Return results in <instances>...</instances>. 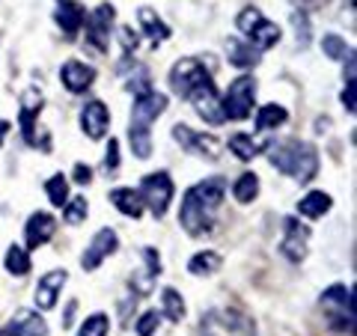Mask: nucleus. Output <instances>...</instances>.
<instances>
[{
    "mask_svg": "<svg viewBox=\"0 0 357 336\" xmlns=\"http://www.w3.org/2000/svg\"><path fill=\"white\" fill-rule=\"evenodd\" d=\"M54 21H57V27L66 33V36H75L86 21L84 6L77 3V0H57V6H54Z\"/></svg>",
    "mask_w": 357,
    "mask_h": 336,
    "instance_id": "aec40b11",
    "label": "nucleus"
},
{
    "mask_svg": "<svg viewBox=\"0 0 357 336\" xmlns=\"http://www.w3.org/2000/svg\"><path fill=\"white\" fill-rule=\"evenodd\" d=\"M75 182L77 185H89L93 182V170H89L86 164H75Z\"/></svg>",
    "mask_w": 357,
    "mask_h": 336,
    "instance_id": "ea45409f",
    "label": "nucleus"
},
{
    "mask_svg": "<svg viewBox=\"0 0 357 336\" xmlns=\"http://www.w3.org/2000/svg\"><path fill=\"white\" fill-rule=\"evenodd\" d=\"M229 149L236 152L241 161H253L256 155H259L265 146H259V140L250 137V134H236V137L229 140Z\"/></svg>",
    "mask_w": 357,
    "mask_h": 336,
    "instance_id": "7c9ffc66",
    "label": "nucleus"
},
{
    "mask_svg": "<svg viewBox=\"0 0 357 336\" xmlns=\"http://www.w3.org/2000/svg\"><path fill=\"white\" fill-rule=\"evenodd\" d=\"M227 57L232 66H238V69H253L256 63H259L262 51L256 48V45H250L248 39H229L227 42Z\"/></svg>",
    "mask_w": 357,
    "mask_h": 336,
    "instance_id": "5701e85b",
    "label": "nucleus"
},
{
    "mask_svg": "<svg viewBox=\"0 0 357 336\" xmlns=\"http://www.w3.org/2000/svg\"><path fill=\"white\" fill-rule=\"evenodd\" d=\"M110 333V319L105 316V312H96V316H89L81 330H77V336H107Z\"/></svg>",
    "mask_w": 357,
    "mask_h": 336,
    "instance_id": "c9c22d12",
    "label": "nucleus"
},
{
    "mask_svg": "<svg viewBox=\"0 0 357 336\" xmlns=\"http://www.w3.org/2000/svg\"><path fill=\"white\" fill-rule=\"evenodd\" d=\"M122 48H126L128 54H134V48H137V33H131L128 27L122 30Z\"/></svg>",
    "mask_w": 357,
    "mask_h": 336,
    "instance_id": "79ce46f5",
    "label": "nucleus"
},
{
    "mask_svg": "<svg viewBox=\"0 0 357 336\" xmlns=\"http://www.w3.org/2000/svg\"><path fill=\"white\" fill-rule=\"evenodd\" d=\"M66 208V215H63V220L69 223V227H77V223H84L86 220V211H89V203L84 199V194L81 197H75V199H69V203L63 206Z\"/></svg>",
    "mask_w": 357,
    "mask_h": 336,
    "instance_id": "72a5a7b5",
    "label": "nucleus"
},
{
    "mask_svg": "<svg viewBox=\"0 0 357 336\" xmlns=\"http://www.w3.org/2000/svg\"><path fill=\"white\" fill-rule=\"evenodd\" d=\"M114 21H116V9L110 6V3H102V6H96L93 13L86 15L84 21V36L89 42V48L102 54L107 48V42H110V30H114Z\"/></svg>",
    "mask_w": 357,
    "mask_h": 336,
    "instance_id": "9b49d317",
    "label": "nucleus"
},
{
    "mask_svg": "<svg viewBox=\"0 0 357 336\" xmlns=\"http://www.w3.org/2000/svg\"><path fill=\"white\" fill-rule=\"evenodd\" d=\"M105 173H107V176H116V173H119V143H116V140H107Z\"/></svg>",
    "mask_w": 357,
    "mask_h": 336,
    "instance_id": "58836bf2",
    "label": "nucleus"
},
{
    "mask_svg": "<svg viewBox=\"0 0 357 336\" xmlns=\"http://www.w3.org/2000/svg\"><path fill=\"white\" fill-rule=\"evenodd\" d=\"M220 105H223V114H227V122L248 119L256 105V77L253 75L236 77L227 89V98H220Z\"/></svg>",
    "mask_w": 357,
    "mask_h": 336,
    "instance_id": "6e6552de",
    "label": "nucleus"
},
{
    "mask_svg": "<svg viewBox=\"0 0 357 336\" xmlns=\"http://www.w3.org/2000/svg\"><path fill=\"white\" fill-rule=\"evenodd\" d=\"M188 102L194 105V110L208 122V125H223V122H227V114H223V105H220V93L215 86V77H208V81H203L197 89H191Z\"/></svg>",
    "mask_w": 357,
    "mask_h": 336,
    "instance_id": "f8f14e48",
    "label": "nucleus"
},
{
    "mask_svg": "<svg viewBox=\"0 0 357 336\" xmlns=\"http://www.w3.org/2000/svg\"><path fill=\"white\" fill-rule=\"evenodd\" d=\"M223 178H203L191 190H185L182 208H178V223L191 238H203V235L215 227L218 208L223 203Z\"/></svg>",
    "mask_w": 357,
    "mask_h": 336,
    "instance_id": "f257e3e1",
    "label": "nucleus"
},
{
    "mask_svg": "<svg viewBox=\"0 0 357 336\" xmlns=\"http://www.w3.org/2000/svg\"><path fill=\"white\" fill-rule=\"evenodd\" d=\"M199 336H256V321L241 310L218 307L199 319Z\"/></svg>",
    "mask_w": 357,
    "mask_h": 336,
    "instance_id": "20e7f679",
    "label": "nucleus"
},
{
    "mask_svg": "<svg viewBox=\"0 0 357 336\" xmlns=\"http://www.w3.org/2000/svg\"><path fill=\"white\" fill-rule=\"evenodd\" d=\"M164 110H167V96L155 93V89H143V93L134 96L128 140H131V152L137 158H149L152 155V125Z\"/></svg>",
    "mask_w": 357,
    "mask_h": 336,
    "instance_id": "7ed1b4c3",
    "label": "nucleus"
},
{
    "mask_svg": "<svg viewBox=\"0 0 357 336\" xmlns=\"http://www.w3.org/2000/svg\"><path fill=\"white\" fill-rule=\"evenodd\" d=\"M81 128L86 137L93 140H102L107 128H110V110L105 102H98V98H93V102H86L84 110H81Z\"/></svg>",
    "mask_w": 357,
    "mask_h": 336,
    "instance_id": "dca6fc26",
    "label": "nucleus"
},
{
    "mask_svg": "<svg viewBox=\"0 0 357 336\" xmlns=\"http://www.w3.org/2000/svg\"><path fill=\"white\" fill-rule=\"evenodd\" d=\"M236 27L244 39H248L250 45H256L259 51H268V48H274L277 42H280V27L274 24V21H268L259 9L256 6H244L238 18H236Z\"/></svg>",
    "mask_w": 357,
    "mask_h": 336,
    "instance_id": "423d86ee",
    "label": "nucleus"
},
{
    "mask_svg": "<svg viewBox=\"0 0 357 336\" xmlns=\"http://www.w3.org/2000/svg\"><path fill=\"white\" fill-rule=\"evenodd\" d=\"M110 203H114L119 208V215H126L131 220H137L143 215V197H140V190H131V188H114L110 190Z\"/></svg>",
    "mask_w": 357,
    "mask_h": 336,
    "instance_id": "b1692460",
    "label": "nucleus"
},
{
    "mask_svg": "<svg viewBox=\"0 0 357 336\" xmlns=\"http://www.w3.org/2000/svg\"><path fill=\"white\" fill-rule=\"evenodd\" d=\"M137 18H140V30H143V36H146L152 45H161V42L170 39V27L164 24V18H161L158 13H155V9L143 6L140 13H137Z\"/></svg>",
    "mask_w": 357,
    "mask_h": 336,
    "instance_id": "393cba45",
    "label": "nucleus"
},
{
    "mask_svg": "<svg viewBox=\"0 0 357 336\" xmlns=\"http://www.w3.org/2000/svg\"><path fill=\"white\" fill-rule=\"evenodd\" d=\"M6 134H9V122H6V119H0V146H3Z\"/></svg>",
    "mask_w": 357,
    "mask_h": 336,
    "instance_id": "37998d69",
    "label": "nucleus"
},
{
    "mask_svg": "<svg viewBox=\"0 0 357 336\" xmlns=\"http://www.w3.org/2000/svg\"><path fill=\"white\" fill-rule=\"evenodd\" d=\"M6 271L13 277H24L30 271V256L24 247H18V244H13V247L6 250Z\"/></svg>",
    "mask_w": 357,
    "mask_h": 336,
    "instance_id": "473e14b6",
    "label": "nucleus"
},
{
    "mask_svg": "<svg viewBox=\"0 0 357 336\" xmlns=\"http://www.w3.org/2000/svg\"><path fill=\"white\" fill-rule=\"evenodd\" d=\"M66 280H69V271H66V268H57V271H48V274L39 277L36 292H33V295H36V307L39 310H54V307H57Z\"/></svg>",
    "mask_w": 357,
    "mask_h": 336,
    "instance_id": "2eb2a0df",
    "label": "nucleus"
},
{
    "mask_svg": "<svg viewBox=\"0 0 357 336\" xmlns=\"http://www.w3.org/2000/svg\"><path fill=\"white\" fill-rule=\"evenodd\" d=\"M45 194H48L51 206H66L69 203V178L63 173H54L48 182H45Z\"/></svg>",
    "mask_w": 357,
    "mask_h": 336,
    "instance_id": "c756f323",
    "label": "nucleus"
},
{
    "mask_svg": "<svg viewBox=\"0 0 357 336\" xmlns=\"http://www.w3.org/2000/svg\"><path fill=\"white\" fill-rule=\"evenodd\" d=\"M331 206H333L331 194H325V190H310V194L298 203V215L307 217V220H319V217L328 215Z\"/></svg>",
    "mask_w": 357,
    "mask_h": 336,
    "instance_id": "a878e982",
    "label": "nucleus"
},
{
    "mask_svg": "<svg viewBox=\"0 0 357 336\" xmlns=\"http://www.w3.org/2000/svg\"><path fill=\"white\" fill-rule=\"evenodd\" d=\"M0 336H3V333H0Z\"/></svg>",
    "mask_w": 357,
    "mask_h": 336,
    "instance_id": "c03bdc74",
    "label": "nucleus"
},
{
    "mask_svg": "<svg viewBox=\"0 0 357 336\" xmlns=\"http://www.w3.org/2000/svg\"><path fill=\"white\" fill-rule=\"evenodd\" d=\"M158 324H161V312L158 310H146L143 316L137 319V336H155V330H158Z\"/></svg>",
    "mask_w": 357,
    "mask_h": 336,
    "instance_id": "e433bc0d",
    "label": "nucleus"
},
{
    "mask_svg": "<svg viewBox=\"0 0 357 336\" xmlns=\"http://www.w3.org/2000/svg\"><path fill=\"white\" fill-rule=\"evenodd\" d=\"M3 336H48V324L39 312L33 310H18L13 319L6 324V333Z\"/></svg>",
    "mask_w": 357,
    "mask_h": 336,
    "instance_id": "6ab92c4d",
    "label": "nucleus"
},
{
    "mask_svg": "<svg viewBox=\"0 0 357 336\" xmlns=\"http://www.w3.org/2000/svg\"><path fill=\"white\" fill-rule=\"evenodd\" d=\"M137 190L143 197V206H146L155 217H164L167 208H170V203H173L176 188H173V178L167 173H149V176H143Z\"/></svg>",
    "mask_w": 357,
    "mask_h": 336,
    "instance_id": "1a4fd4ad",
    "label": "nucleus"
},
{
    "mask_svg": "<svg viewBox=\"0 0 357 336\" xmlns=\"http://www.w3.org/2000/svg\"><path fill=\"white\" fill-rule=\"evenodd\" d=\"M211 66H215V60H211V57H185V60L173 63V69H170L173 93L178 98H188V96H191V89H197L199 84L211 77Z\"/></svg>",
    "mask_w": 357,
    "mask_h": 336,
    "instance_id": "0eeeda50",
    "label": "nucleus"
},
{
    "mask_svg": "<svg viewBox=\"0 0 357 336\" xmlns=\"http://www.w3.org/2000/svg\"><path fill=\"white\" fill-rule=\"evenodd\" d=\"M143 259H146V265H143L140 274L131 277V286H134V292L137 295H149L155 280H158V274H161V262H158V253H155L152 247L143 250Z\"/></svg>",
    "mask_w": 357,
    "mask_h": 336,
    "instance_id": "412c9836",
    "label": "nucleus"
},
{
    "mask_svg": "<svg viewBox=\"0 0 357 336\" xmlns=\"http://www.w3.org/2000/svg\"><path fill=\"white\" fill-rule=\"evenodd\" d=\"M265 155L283 176L295 182H310L319 173V152L307 140H274L265 146Z\"/></svg>",
    "mask_w": 357,
    "mask_h": 336,
    "instance_id": "f03ea898",
    "label": "nucleus"
},
{
    "mask_svg": "<svg viewBox=\"0 0 357 336\" xmlns=\"http://www.w3.org/2000/svg\"><path fill=\"white\" fill-rule=\"evenodd\" d=\"M220 265H223L220 253L203 250V253H194L191 256V262H188V271H191L194 277H211L215 271H220Z\"/></svg>",
    "mask_w": 357,
    "mask_h": 336,
    "instance_id": "bb28decb",
    "label": "nucleus"
},
{
    "mask_svg": "<svg viewBox=\"0 0 357 336\" xmlns=\"http://www.w3.org/2000/svg\"><path fill=\"white\" fill-rule=\"evenodd\" d=\"M42 110V96L39 93H27V98L21 102V134H24V143L36 146V116Z\"/></svg>",
    "mask_w": 357,
    "mask_h": 336,
    "instance_id": "4be33fe9",
    "label": "nucleus"
},
{
    "mask_svg": "<svg viewBox=\"0 0 357 336\" xmlns=\"http://www.w3.org/2000/svg\"><path fill=\"white\" fill-rule=\"evenodd\" d=\"M60 81L69 93H86L96 81V69L86 66L84 60H69V63H63V69H60Z\"/></svg>",
    "mask_w": 357,
    "mask_h": 336,
    "instance_id": "a211bd4d",
    "label": "nucleus"
},
{
    "mask_svg": "<svg viewBox=\"0 0 357 336\" xmlns=\"http://www.w3.org/2000/svg\"><path fill=\"white\" fill-rule=\"evenodd\" d=\"M342 105L349 114H354V81H345V89H342Z\"/></svg>",
    "mask_w": 357,
    "mask_h": 336,
    "instance_id": "a19ab883",
    "label": "nucleus"
},
{
    "mask_svg": "<svg viewBox=\"0 0 357 336\" xmlns=\"http://www.w3.org/2000/svg\"><path fill=\"white\" fill-rule=\"evenodd\" d=\"M54 232H57V217L48 215V211H33L24 227L27 247H45L54 238Z\"/></svg>",
    "mask_w": 357,
    "mask_h": 336,
    "instance_id": "f3484780",
    "label": "nucleus"
},
{
    "mask_svg": "<svg viewBox=\"0 0 357 336\" xmlns=\"http://www.w3.org/2000/svg\"><path fill=\"white\" fill-rule=\"evenodd\" d=\"M286 119H289L286 107L265 105V107H259V114H256V125H259V131H274V128H280Z\"/></svg>",
    "mask_w": 357,
    "mask_h": 336,
    "instance_id": "c85d7f7f",
    "label": "nucleus"
},
{
    "mask_svg": "<svg viewBox=\"0 0 357 336\" xmlns=\"http://www.w3.org/2000/svg\"><path fill=\"white\" fill-rule=\"evenodd\" d=\"M292 21H295V39H298V48L304 51L307 45H310V21H307V13H304V9H298V13L292 15Z\"/></svg>",
    "mask_w": 357,
    "mask_h": 336,
    "instance_id": "4c0bfd02",
    "label": "nucleus"
},
{
    "mask_svg": "<svg viewBox=\"0 0 357 336\" xmlns=\"http://www.w3.org/2000/svg\"><path fill=\"white\" fill-rule=\"evenodd\" d=\"M310 250V227L298 217H286L283 220V241H280V253L289 262H304V256Z\"/></svg>",
    "mask_w": 357,
    "mask_h": 336,
    "instance_id": "ddd939ff",
    "label": "nucleus"
},
{
    "mask_svg": "<svg viewBox=\"0 0 357 336\" xmlns=\"http://www.w3.org/2000/svg\"><path fill=\"white\" fill-rule=\"evenodd\" d=\"M321 312L331 324V330L337 333H354V304H351V289L345 283L328 286L319 298Z\"/></svg>",
    "mask_w": 357,
    "mask_h": 336,
    "instance_id": "39448f33",
    "label": "nucleus"
},
{
    "mask_svg": "<svg viewBox=\"0 0 357 336\" xmlns=\"http://www.w3.org/2000/svg\"><path fill=\"white\" fill-rule=\"evenodd\" d=\"M232 197L238 199L241 206H248V203H253L256 197H259V176L256 173H241L238 178H236V185H232Z\"/></svg>",
    "mask_w": 357,
    "mask_h": 336,
    "instance_id": "cd10ccee",
    "label": "nucleus"
},
{
    "mask_svg": "<svg viewBox=\"0 0 357 336\" xmlns=\"http://www.w3.org/2000/svg\"><path fill=\"white\" fill-rule=\"evenodd\" d=\"M321 51H325L331 60H345V57H351V54H354L351 45L345 42L342 36H325V39H321Z\"/></svg>",
    "mask_w": 357,
    "mask_h": 336,
    "instance_id": "f704fd0d",
    "label": "nucleus"
},
{
    "mask_svg": "<svg viewBox=\"0 0 357 336\" xmlns=\"http://www.w3.org/2000/svg\"><path fill=\"white\" fill-rule=\"evenodd\" d=\"M173 140L182 146L185 152L197 155V158H206V161H215L220 158L223 152V143L211 134H203V131H194L191 125H173Z\"/></svg>",
    "mask_w": 357,
    "mask_h": 336,
    "instance_id": "9d476101",
    "label": "nucleus"
},
{
    "mask_svg": "<svg viewBox=\"0 0 357 336\" xmlns=\"http://www.w3.org/2000/svg\"><path fill=\"white\" fill-rule=\"evenodd\" d=\"M161 310H164V316L170 321H182L185 319V300H182V295H178L176 289H164V292H161Z\"/></svg>",
    "mask_w": 357,
    "mask_h": 336,
    "instance_id": "2f4dec72",
    "label": "nucleus"
},
{
    "mask_svg": "<svg viewBox=\"0 0 357 336\" xmlns=\"http://www.w3.org/2000/svg\"><path fill=\"white\" fill-rule=\"evenodd\" d=\"M116 247H119L116 232L110 229V227L98 229V232L93 235V241H89V247H86L84 256H81V268H84V271H96V268L102 265V262H107V256L116 253Z\"/></svg>",
    "mask_w": 357,
    "mask_h": 336,
    "instance_id": "4468645a",
    "label": "nucleus"
}]
</instances>
